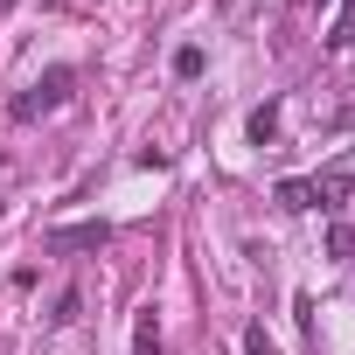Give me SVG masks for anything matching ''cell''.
<instances>
[{
	"label": "cell",
	"mask_w": 355,
	"mask_h": 355,
	"mask_svg": "<svg viewBox=\"0 0 355 355\" xmlns=\"http://www.w3.org/2000/svg\"><path fill=\"white\" fill-rule=\"evenodd\" d=\"M0 8H15V0H0Z\"/></svg>",
	"instance_id": "8fae6325"
},
{
	"label": "cell",
	"mask_w": 355,
	"mask_h": 355,
	"mask_svg": "<svg viewBox=\"0 0 355 355\" xmlns=\"http://www.w3.org/2000/svg\"><path fill=\"white\" fill-rule=\"evenodd\" d=\"M244 355H279V348H272V334H265V327H258V320H251V327H244Z\"/></svg>",
	"instance_id": "30bf717a"
},
{
	"label": "cell",
	"mask_w": 355,
	"mask_h": 355,
	"mask_svg": "<svg viewBox=\"0 0 355 355\" xmlns=\"http://www.w3.org/2000/svg\"><path fill=\"white\" fill-rule=\"evenodd\" d=\"M272 196H279V209H293V216H300V209H313V182H300V174H286Z\"/></svg>",
	"instance_id": "277c9868"
},
{
	"label": "cell",
	"mask_w": 355,
	"mask_h": 355,
	"mask_svg": "<svg viewBox=\"0 0 355 355\" xmlns=\"http://www.w3.org/2000/svg\"><path fill=\"white\" fill-rule=\"evenodd\" d=\"M244 132H251L258 146H272V139H279V105H258V112L244 119Z\"/></svg>",
	"instance_id": "8992f818"
},
{
	"label": "cell",
	"mask_w": 355,
	"mask_h": 355,
	"mask_svg": "<svg viewBox=\"0 0 355 355\" xmlns=\"http://www.w3.org/2000/svg\"><path fill=\"white\" fill-rule=\"evenodd\" d=\"M70 84H77V70H70V63H49V70H42V77H35V84H28L15 105H8V119H21V125H28V119L56 112V105L70 98Z\"/></svg>",
	"instance_id": "6da1fadb"
},
{
	"label": "cell",
	"mask_w": 355,
	"mask_h": 355,
	"mask_svg": "<svg viewBox=\"0 0 355 355\" xmlns=\"http://www.w3.org/2000/svg\"><path fill=\"white\" fill-rule=\"evenodd\" d=\"M348 196H355V174L348 167H327L313 182V209H348Z\"/></svg>",
	"instance_id": "3957f363"
},
{
	"label": "cell",
	"mask_w": 355,
	"mask_h": 355,
	"mask_svg": "<svg viewBox=\"0 0 355 355\" xmlns=\"http://www.w3.org/2000/svg\"><path fill=\"white\" fill-rule=\"evenodd\" d=\"M174 77H202V49H196V42L174 49Z\"/></svg>",
	"instance_id": "9c48e42d"
},
{
	"label": "cell",
	"mask_w": 355,
	"mask_h": 355,
	"mask_svg": "<svg viewBox=\"0 0 355 355\" xmlns=\"http://www.w3.org/2000/svg\"><path fill=\"white\" fill-rule=\"evenodd\" d=\"M132 355H160V320H153V306L132 320Z\"/></svg>",
	"instance_id": "52a82bcc"
},
{
	"label": "cell",
	"mask_w": 355,
	"mask_h": 355,
	"mask_svg": "<svg viewBox=\"0 0 355 355\" xmlns=\"http://www.w3.org/2000/svg\"><path fill=\"white\" fill-rule=\"evenodd\" d=\"M327 49H334V56H355V0H341V21H334Z\"/></svg>",
	"instance_id": "5b68a950"
},
{
	"label": "cell",
	"mask_w": 355,
	"mask_h": 355,
	"mask_svg": "<svg viewBox=\"0 0 355 355\" xmlns=\"http://www.w3.org/2000/svg\"><path fill=\"white\" fill-rule=\"evenodd\" d=\"M327 258H334V265H348V258H355V230H348L341 216L327 223Z\"/></svg>",
	"instance_id": "ba28073f"
},
{
	"label": "cell",
	"mask_w": 355,
	"mask_h": 355,
	"mask_svg": "<svg viewBox=\"0 0 355 355\" xmlns=\"http://www.w3.org/2000/svg\"><path fill=\"white\" fill-rule=\"evenodd\" d=\"M105 244H112V223H70V230H49L42 237L49 258H63V251H105Z\"/></svg>",
	"instance_id": "7a4b0ae2"
}]
</instances>
